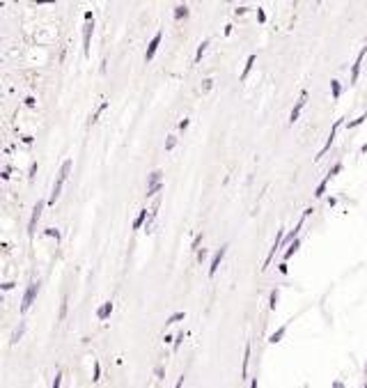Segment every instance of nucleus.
<instances>
[{"label": "nucleus", "mask_w": 367, "mask_h": 388, "mask_svg": "<svg viewBox=\"0 0 367 388\" xmlns=\"http://www.w3.org/2000/svg\"><path fill=\"white\" fill-rule=\"evenodd\" d=\"M71 163H74L71 159H65V161H62L60 172H58V177H55V184H53V189H51V198H48V205H55V202H58V198H60L62 186H65V182H67L69 172H71Z\"/></svg>", "instance_id": "1"}, {"label": "nucleus", "mask_w": 367, "mask_h": 388, "mask_svg": "<svg viewBox=\"0 0 367 388\" xmlns=\"http://www.w3.org/2000/svg\"><path fill=\"white\" fill-rule=\"evenodd\" d=\"M39 287H42V280H32L30 285L25 287V294H23V299H21V308H19L21 315H25V312L32 308V303H35V299H37V294H39Z\"/></svg>", "instance_id": "2"}, {"label": "nucleus", "mask_w": 367, "mask_h": 388, "mask_svg": "<svg viewBox=\"0 0 367 388\" xmlns=\"http://www.w3.org/2000/svg\"><path fill=\"white\" fill-rule=\"evenodd\" d=\"M94 35V14L85 12V25H83V55L87 58L90 55V42Z\"/></svg>", "instance_id": "3"}, {"label": "nucleus", "mask_w": 367, "mask_h": 388, "mask_svg": "<svg viewBox=\"0 0 367 388\" xmlns=\"http://www.w3.org/2000/svg\"><path fill=\"white\" fill-rule=\"evenodd\" d=\"M44 207H46L44 200H37V202H35V207H32L30 221H28V235H30V237H35V228H37L39 218H42V212H44Z\"/></svg>", "instance_id": "4"}, {"label": "nucleus", "mask_w": 367, "mask_h": 388, "mask_svg": "<svg viewBox=\"0 0 367 388\" xmlns=\"http://www.w3.org/2000/svg\"><path fill=\"white\" fill-rule=\"evenodd\" d=\"M307 90H303L301 92V97H299V101L294 104V108H292V113H289V124H296L299 122V117H301V113H303V108H305V104H307Z\"/></svg>", "instance_id": "5"}, {"label": "nucleus", "mask_w": 367, "mask_h": 388, "mask_svg": "<svg viewBox=\"0 0 367 388\" xmlns=\"http://www.w3.org/2000/svg\"><path fill=\"white\" fill-rule=\"evenodd\" d=\"M342 122H345V120H342V117H340V120H337V122H335V124H333V129H330V133H328V138H326V145H324L322 150H319V154H317V156H315V159H317V161H322V159H324V154H326V152H328V150H330V145H333V140H335V136H337V131H340V124H342Z\"/></svg>", "instance_id": "6"}, {"label": "nucleus", "mask_w": 367, "mask_h": 388, "mask_svg": "<svg viewBox=\"0 0 367 388\" xmlns=\"http://www.w3.org/2000/svg\"><path fill=\"white\" fill-rule=\"evenodd\" d=\"M161 39H163V32H156V35L150 39V44H147V51H145V62H151V60H154V55H156L158 46H161Z\"/></svg>", "instance_id": "7"}, {"label": "nucleus", "mask_w": 367, "mask_h": 388, "mask_svg": "<svg viewBox=\"0 0 367 388\" xmlns=\"http://www.w3.org/2000/svg\"><path fill=\"white\" fill-rule=\"evenodd\" d=\"M225 253H227V244H223L220 248H218L216 253H214V258H211V264H209V276L214 278L218 271V266H220V262L225 259Z\"/></svg>", "instance_id": "8"}, {"label": "nucleus", "mask_w": 367, "mask_h": 388, "mask_svg": "<svg viewBox=\"0 0 367 388\" xmlns=\"http://www.w3.org/2000/svg\"><path fill=\"white\" fill-rule=\"evenodd\" d=\"M365 55H367V46H365V48H360L358 58H356V62H353V67H351V83H356V81H358V74H360V67H363Z\"/></svg>", "instance_id": "9"}, {"label": "nucleus", "mask_w": 367, "mask_h": 388, "mask_svg": "<svg viewBox=\"0 0 367 388\" xmlns=\"http://www.w3.org/2000/svg\"><path fill=\"white\" fill-rule=\"evenodd\" d=\"M110 315H112V301H106V303L99 305V310H97V320L99 322H106Z\"/></svg>", "instance_id": "10"}, {"label": "nucleus", "mask_w": 367, "mask_h": 388, "mask_svg": "<svg viewBox=\"0 0 367 388\" xmlns=\"http://www.w3.org/2000/svg\"><path fill=\"white\" fill-rule=\"evenodd\" d=\"M147 221H150V214H147V209H140V212H138V216H135V221H133V232H138L140 228H145V225H147Z\"/></svg>", "instance_id": "11"}, {"label": "nucleus", "mask_w": 367, "mask_h": 388, "mask_svg": "<svg viewBox=\"0 0 367 388\" xmlns=\"http://www.w3.org/2000/svg\"><path fill=\"white\" fill-rule=\"evenodd\" d=\"M301 248V239H296V241H292V244L285 248V253H282V262H289V259L294 258V253Z\"/></svg>", "instance_id": "12"}, {"label": "nucleus", "mask_w": 367, "mask_h": 388, "mask_svg": "<svg viewBox=\"0 0 367 388\" xmlns=\"http://www.w3.org/2000/svg\"><path fill=\"white\" fill-rule=\"evenodd\" d=\"M250 354H253V347L246 345V351H243V367H241V377L248 379V366H250Z\"/></svg>", "instance_id": "13"}, {"label": "nucleus", "mask_w": 367, "mask_h": 388, "mask_svg": "<svg viewBox=\"0 0 367 388\" xmlns=\"http://www.w3.org/2000/svg\"><path fill=\"white\" fill-rule=\"evenodd\" d=\"M161 177H163V170H151L150 175H147V189L150 186H156V184H161Z\"/></svg>", "instance_id": "14"}, {"label": "nucleus", "mask_w": 367, "mask_h": 388, "mask_svg": "<svg viewBox=\"0 0 367 388\" xmlns=\"http://www.w3.org/2000/svg\"><path fill=\"white\" fill-rule=\"evenodd\" d=\"M255 60H257V55H248V60H246V67H243V71H241V81H246L248 74L253 71V67H255Z\"/></svg>", "instance_id": "15"}, {"label": "nucleus", "mask_w": 367, "mask_h": 388, "mask_svg": "<svg viewBox=\"0 0 367 388\" xmlns=\"http://www.w3.org/2000/svg\"><path fill=\"white\" fill-rule=\"evenodd\" d=\"M285 333H287V324H285V326L278 328L276 333H271V335H269V345H278L280 340H282V338H285Z\"/></svg>", "instance_id": "16"}, {"label": "nucleus", "mask_w": 367, "mask_h": 388, "mask_svg": "<svg viewBox=\"0 0 367 388\" xmlns=\"http://www.w3.org/2000/svg\"><path fill=\"white\" fill-rule=\"evenodd\" d=\"M207 48H209V39H202V42H200V46H197V53H195V65H197V62H202L204 53H207Z\"/></svg>", "instance_id": "17"}, {"label": "nucleus", "mask_w": 367, "mask_h": 388, "mask_svg": "<svg viewBox=\"0 0 367 388\" xmlns=\"http://www.w3.org/2000/svg\"><path fill=\"white\" fill-rule=\"evenodd\" d=\"M23 333H25V322H21V324L14 328V333H12V340H9V343H12V345H19V340L23 338Z\"/></svg>", "instance_id": "18"}, {"label": "nucleus", "mask_w": 367, "mask_h": 388, "mask_svg": "<svg viewBox=\"0 0 367 388\" xmlns=\"http://www.w3.org/2000/svg\"><path fill=\"white\" fill-rule=\"evenodd\" d=\"M330 94H333V99H335V101L342 97V83H340L337 78H333V81H330Z\"/></svg>", "instance_id": "19"}, {"label": "nucleus", "mask_w": 367, "mask_h": 388, "mask_svg": "<svg viewBox=\"0 0 367 388\" xmlns=\"http://www.w3.org/2000/svg\"><path fill=\"white\" fill-rule=\"evenodd\" d=\"M106 108H108V101H101V104H99V106H97V110H94V113L90 115V120H87V122H90V124H94V122H97V120H99V117H101V113H104Z\"/></svg>", "instance_id": "20"}, {"label": "nucleus", "mask_w": 367, "mask_h": 388, "mask_svg": "<svg viewBox=\"0 0 367 388\" xmlns=\"http://www.w3.org/2000/svg\"><path fill=\"white\" fill-rule=\"evenodd\" d=\"M186 320V312H173L170 317H168V322H165V326H173V324H177V322H184Z\"/></svg>", "instance_id": "21"}, {"label": "nucleus", "mask_w": 367, "mask_h": 388, "mask_svg": "<svg viewBox=\"0 0 367 388\" xmlns=\"http://www.w3.org/2000/svg\"><path fill=\"white\" fill-rule=\"evenodd\" d=\"M174 19H177V21L188 19V5H177V7H174Z\"/></svg>", "instance_id": "22"}, {"label": "nucleus", "mask_w": 367, "mask_h": 388, "mask_svg": "<svg viewBox=\"0 0 367 388\" xmlns=\"http://www.w3.org/2000/svg\"><path fill=\"white\" fill-rule=\"evenodd\" d=\"M278 301H280V289H271V297H269V308L271 310H276V305H278Z\"/></svg>", "instance_id": "23"}, {"label": "nucleus", "mask_w": 367, "mask_h": 388, "mask_svg": "<svg viewBox=\"0 0 367 388\" xmlns=\"http://www.w3.org/2000/svg\"><path fill=\"white\" fill-rule=\"evenodd\" d=\"M328 184H330V179H328V177H324L322 184H319L317 191H315V198H324V193H326V186H328Z\"/></svg>", "instance_id": "24"}, {"label": "nucleus", "mask_w": 367, "mask_h": 388, "mask_svg": "<svg viewBox=\"0 0 367 388\" xmlns=\"http://www.w3.org/2000/svg\"><path fill=\"white\" fill-rule=\"evenodd\" d=\"M174 147H177V136H174V133H170V136L165 138V152H173Z\"/></svg>", "instance_id": "25"}, {"label": "nucleus", "mask_w": 367, "mask_h": 388, "mask_svg": "<svg viewBox=\"0 0 367 388\" xmlns=\"http://www.w3.org/2000/svg\"><path fill=\"white\" fill-rule=\"evenodd\" d=\"M67 308H69V297L65 294V297H62V303H60V315H58V320H65V317H67Z\"/></svg>", "instance_id": "26"}, {"label": "nucleus", "mask_w": 367, "mask_h": 388, "mask_svg": "<svg viewBox=\"0 0 367 388\" xmlns=\"http://www.w3.org/2000/svg\"><path fill=\"white\" fill-rule=\"evenodd\" d=\"M44 237H48V239H55V241H60V230L58 228H48L44 232Z\"/></svg>", "instance_id": "27"}, {"label": "nucleus", "mask_w": 367, "mask_h": 388, "mask_svg": "<svg viewBox=\"0 0 367 388\" xmlns=\"http://www.w3.org/2000/svg\"><path fill=\"white\" fill-rule=\"evenodd\" d=\"M92 367H94V372H92V381H99V379H101V363H99V361H94V363H92Z\"/></svg>", "instance_id": "28"}, {"label": "nucleus", "mask_w": 367, "mask_h": 388, "mask_svg": "<svg viewBox=\"0 0 367 388\" xmlns=\"http://www.w3.org/2000/svg\"><path fill=\"white\" fill-rule=\"evenodd\" d=\"M340 170H342V161H337L335 166H333V168L328 170V172H326V177H328V179H333V177H335L337 172H340Z\"/></svg>", "instance_id": "29"}, {"label": "nucleus", "mask_w": 367, "mask_h": 388, "mask_svg": "<svg viewBox=\"0 0 367 388\" xmlns=\"http://www.w3.org/2000/svg\"><path fill=\"white\" fill-rule=\"evenodd\" d=\"M161 191H163V182H161V184H156V186H150V189H147V193H145V195H147V198H151V195H156V193H161Z\"/></svg>", "instance_id": "30"}, {"label": "nucleus", "mask_w": 367, "mask_h": 388, "mask_svg": "<svg viewBox=\"0 0 367 388\" xmlns=\"http://www.w3.org/2000/svg\"><path fill=\"white\" fill-rule=\"evenodd\" d=\"M367 120V110L363 115H360V117H356V120H353V122H349V129H356V127H360V124L365 122Z\"/></svg>", "instance_id": "31"}, {"label": "nucleus", "mask_w": 367, "mask_h": 388, "mask_svg": "<svg viewBox=\"0 0 367 388\" xmlns=\"http://www.w3.org/2000/svg\"><path fill=\"white\" fill-rule=\"evenodd\" d=\"M181 343H184V331H179V333L174 335V345H173V351H177L181 347Z\"/></svg>", "instance_id": "32"}, {"label": "nucleus", "mask_w": 367, "mask_h": 388, "mask_svg": "<svg viewBox=\"0 0 367 388\" xmlns=\"http://www.w3.org/2000/svg\"><path fill=\"white\" fill-rule=\"evenodd\" d=\"M207 255H209V251H207V248H197V255H195V258H197V262L202 264L204 259H207Z\"/></svg>", "instance_id": "33"}, {"label": "nucleus", "mask_w": 367, "mask_h": 388, "mask_svg": "<svg viewBox=\"0 0 367 388\" xmlns=\"http://www.w3.org/2000/svg\"><path fill=\"white\" fill-rule=\"evenodd\" d=\"M211 87H214V78H211V76H207V78H204V81H202V92H209Z\"/></svg>", "instance_id": "34"}, {"label": "nucleus", "mask_w": 367, "mask_h": 388, "mask_svg": "<svg viewBox=\"0 0 367 388\" xmlns=\"http://www.w3.org/2000/svg\"><path fill=\"white\" fill-rule=\"evenodd\" d=\"M202 239H204L202 232H200V235H195V239H193V244H191V248H193V251H197V246L202 244Z\"/></svg>", "instance_id": "35"}, {"label": "nucleus", "mask_w": 367, "mask_h": 388, "mask_svg": "<svg viewBox=\"0 0 367 388\" xmlns=\"http://www.w3.org/2000/svg\"><path fill=\"white\" fill-rule=\"evenodd\" d=\"M35 172H37V161H32L30 170H28V179H30V182H32V177H35Z\"/></svg>", "instance_id": "36"}, {"label": "nucleus", "mask_w": 367, "mask_h": 388, "mask_svg": "<svg viewBox=\"0 0 367 388\" xmlns=\"http://www.w3.org/2000/svg\"><path fill=\"white\" fill-rule=\"evenodd\" d=\"M14 285H16L14 280H7V282H2V285H0V289H2V292H9V289H14Z\"/></svg>", "instance_id": "37"}, {"label": "nucleus", "mask_w": 367, "mask_h": 388, "mask_svg": "<svg viewBox=\"0 0 367 388\" xmlns=\"http://www.w3.org/2000/svg\"><path fill=\"white\" fill-rule=\"evenodd\" d=\"M53 388H62V372L55 374V379H53Z\"/></svg>", "instance_id": "38"}, {"label": "nucleus", "mask_w": 367, "mask_h": 388, "mask_svg": "<svg viewBox=\"0 0 367 388\" xmlns=\"http://www.w3.org/2000/svg\"><path fill=\"white\" fill-rule=\"evenodd\" d=\"M188 124H191V122H188V117H184V120H179L177 129H179V131H186V129H188Z\"/></svg>", "instance_id": "39"}, {"label": "nucleus", "mask_w": 367, "mask_h": 388, "mask_svg": "<svg viewBox=\"0 0 367 388\" xmlns=\"http://www.w3.org/2000/svg\"><path fill=\"white\" fill-rule=\"evenodd\" d=\"M257 21L264 23L266 21V14H264V7H257Z\"/></svg>", "instance_id": "40"}, {"label": "nucleus", "mask_w": 367, "mask_h": 388, "mask_svg": "<svg viewBox=\"0 0 367 388\" xmlns=\"http://www.w3.org/2000/svg\"><path fill=\"white\" fill-rule=\"evenodd\" d=\"M28 108H35V97H25V101H23Z\"/></svg>", "instance_id": "41"}, {"label": "nucleus", "mask_w": 367, "mask_h": 388, "mask_svg": "<svg viewBox=\"0 0 367 388\" xmlns=\"http://www.w3.org/2000/svg\"><path fill=\"white\" fill-rule=\"evenodd\" d=\"M156 377H158V379H163V377H165V370H163V366H158V367H156Z\"/></svg>", "instance_id": "42"}, {"label": "nucleus", "mask_w": 367, "mask_h": 388, "mask_svg": "<svg viewBox=\"0 0 367 388\" xmlns=\"http://www.w3.org/2000/svg\"><path fill=\"white\" fill-rule=\"evenodd\" d=\"M278 271H280V274H287V262H280V266H278Z\"/></svg>", "instance_id": "43"}, {"label": "nucleus", "mask_w": 367, "mask_h": 388, "mask_svg": "<svg viewBox=\"0 0 367 388\" xmlns=\"http://www.w3.org/2000/svg\"><path fill=\"white\" fill-rule=\"evenodd\" d=\"M163 340H165V345H170V343H174V338H173V335H170V333H165V338H163Z\"/></svg>", "instance_id": "44"}, {"label": "nucleus", "mask_w": 367, "mask_h": 388, "mask_svg": "<svg viewBox=\"0 0 367 388\" xmlns=\"http://www.w3.org/2000/svg\"><path fill=\"white\" fill-rule=\"evenodd\" d=\"M330 388H345V381H333V386Z\"/></svg>", "instance_id": "45"}, {"label": "nucleus", "mask_w": 367, "mask_h": 388, "mask_svg": "<svg viewBox=\"0 0 367 388\" xmlns=\"http://www.w3.org/2000/svg\"><path fill=\"white\" fill-rule=\"evenodd\" d=\"M184 386V377H179V379H177V384H174V388H181Z\"/></svg>", "instance_id": "46"}, {"label": "nucleus", "mask_w": 367, "mask_h": 388, "mask_svg": "<svg viewBox=\"0 0 367 388\" xmlns=\"http://www.w3.org/2000/svg\"><path fill=\"white\" fill-rule=\"evenodd\" d=\"M250 388H257V377L255 379H250Z\"/></svg>", "instance_id": "47"}, {"label": "nucleus", "mask_w": 367, "mask_h": 388, "mask_svg": "<svg viewBox=\"0 0 367 388\" xmlns=\"http://www.w3.org/2000/svg\"><path fill=\"white\" fill-rule=\"evenodd\" d=\"M360 154H367V145H363V147H360Z\"/></svg>", "instance_id": "48"}]
</instances>
